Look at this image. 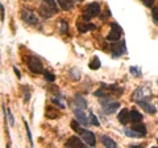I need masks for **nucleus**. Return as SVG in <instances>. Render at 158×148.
Wrapping results in <instances>:
<instances>
[{
	"label": "nucleus",
	"mask_w": 158,
	"mask_h": 148,
	"mask_svg": "<svg viewBox=\"0 0 158 148\" xmlns=\"http://www.w3.org/2000/svg\"><path fill=\"white\" fill-rule=\"evenodd\" d=\"M100 12H102V8H100V4H99V3L94 2V3L87 4L86 8L83 9V20H85V21L91 20L92 17L100 15Z\"/></svg>",
	"instance_id": "f257e3e1"
},
{
	"label": "nucleus",
	"mask_w": 158,
	"mask_h": 148,
	"mask_svg": "<svg viewBox=\"0 0 158 148\" xmlns=\"http://www.w3.org/2000/svg\"><path fill=\"white\" fill-rule=\"evenodd\" d=\"M27 65L29 67V70L34 74H38V73H42L44 72V65L41 60L36 56H29L28 60H27Z\"/></svg>",
	"instance_id": "f03ea898"
},
{
	"label": "nucleus",
	"mask_w": 158,
	"mask_h": 148,
	"mask_svg": "<svg viewBox=\"0 0 158 148\" xmlns=\"http://www.w3.org/2000/svg\"><path fill=\"white\" fill-rule=\"evenodd\" d=\"M20 16H21V20L25 24H28V25H37L38 24V19L36 16V13L31 11V9H27V8L21 9Z\"/></svg>",
	"instance_id": "7ed1b4c3"
},
{
	"label": "nucleus",
	"mask_w": 158,
	"mask_h": 148,
	"mask_svg": "<svg viewBox=\"0 0 158 148\" xmlns=\"http://www.w3.org/2000/svg\"><path fill=\"white\" fill-rule=\"evenodd\" d=\"M121 33H123V29L118 27L116 23H112L111 24V31L107 36V41L108 42H117L121 37Z\"/></svg>",
	"instance_id": "20e7f679"
},
{
	"label": "nucleus",
	"mask_w": 158,
	"mask_h": 148,
	"mask_svg": "<svg viewBox=\"0 0 158 148\" xmlns=\"http://www.w3.org/2000/svg\"><path fill=\"white\" fill-rule=\"evenodd\" d=\"M133 101H149L150 99V91L146 87H138L133 93Z\"/></svg>",
	"instance_id": "39448f33"
},
{
	"label": "nucleus",
	"mask_w": 158,
	"mask_h": 148,
	"mask_svg": "<svg viewBox=\"0 0 158 148\" xmlns=\"http://www.w3.org/2000/svg\"><path fill=\"white\" fill-rule=\"evenodd\" d=\"M78 134L81 135L82 139L86 141V144H88L90 147H94V146L96 144V139H95V135H94V132L88 131V130H85V128H81V130L78 131Z\"/></svg>",
	"instance_id": "423d86ee"
},
{
	"label": "nucleus",
	"mask_w": 158,
	"mask_h": 148,
	"mask_svg": "<svg viewBox=\"0 0 158 148\" xmlns=\"http://www.w3.org/2000/svg\"><path fill=\"white\" fill-rule=\"evenodd\" d=\"M74 114H75L77 119L79 123H82V124H91V116H90V112H85V108H75L74 110Z\"/></svg>",
	"instance_id": "0eeeda50"
},
{
	"label": "nucleus",
	"mask_w": 158,
	"mask_h": 148,
	"mask_svg": "<svg viewBox=\"0 0 158 148\" xmlns=\"http://www.w3.org/2000/svg\"><path fill=\"white\" fill-rule=\"evenodd\" d=\"M38 13L41 15L44 19H49V17H52L54 13H57V11H56V9H54L53 7L49 6L46 2H42V4H41V6H40V8H38Z\"/></svg>",
	"instance_id": "6e6552de"
},
{
	"label": "nucleus",
	"mask_w": 158,
	"mask_h": 148,
	"mask_svg": "<svg viewBox=\"0 0 158 148\" xmlns=\"http://www.w3.org/2000/svg\"><path fill=\"white\" fill-rule=\"evenodd\" d=\"M125 53H127V48H125V42L124 41L113 44V45H112V54L115 57H118V56L125 54Z\"/></svg>",
	"instance_id": "1a4fd4ad"
},
{
	"label": "nucleus",
	"mask_w": 158,
	"mask_h": 148,
	"mask_svg": "<svg viewBox=\"0 0 158 148\" xmlns=\"http://www.w3.org/2000/svg\"><path fill=\"white\" fill-rule=\"evenodd\" d=\"M117 119H118V122H120L121 124L127 126L128 123L131 122V111L128 110V108H123V110H121L120 112H118Z\"/></svg>",
	"instance_id": "9d476101"
},
{
	"label": "nucleus",
	"mask_w": 158,
	"mask_h": 148,
	"mask_svg": "<svg viewBox=\"0 0 158 148\" xmlns=\"http://www.w3.org/2000/svg\"><path fill=\"white\" fill-rule=\"evenodd\" d=\"M118 107H120V103L118 102H110V103L103 102L102 103V108L106 114H112V112H115Z\"/></svg>",
	"instance_id": "9b49d317"
},
{
	"label": "nucleus",
	"mask_w": 158,
	"mask_h": 148,
	"mask_svg": "<svg viewBox=\"0 0 158 148\" xmlns=\"http://www.w3.org/2000/svg\"><path fill=\"white\" fill-rule=\"evenodd\" d=\"M77 28H78V31L81 32V33H86L88 31H94V29H96V25H94V24L83 20V21L77 24Z\"/></svg>",
	"instance_id": "f8f14e48"
},
{
	"label": "nucleus",
	"mask_w": 158,
	"mask_h": 148,
	"mask_svg": "<svg viewBox=\"0 0 158 148\" xmlns=\"http://www.w3.org/2000/svg\"><path fill=\"white\" fill-rule=\"evenodd\" d=\"M66 147H73V148H85L86 144L83 143L81 139H79V136H71L70 139L66 141Z\"/></svg>",
	"instance_id": "ddd939ff"
},
{
	"label": "nucleus",
	"mask_w": 158,
	"mask_h": 148,
	"mask_svg": "<svg viewBox=\"0 0 158 148\" xmlns=\"http://www.w3.org/2000/svg\"><path fill=\"white\" fill-rule=\"evenodd\" d=\"M137 103H138V106H140L145 112H148V114L153 115V114H156V112H157V108L153 106L152 103L148 102V101H138Z\"/></svg>",
	"instance_id": "4468645a"
},
{
	"label": "nucleus",
	"mask_w": 158,
	"mask_h": 148,
	"mask_svg": "<svg viewBox=\"0 0 158 148\" xmlns=\"http://www.w3.org/2000/svg\"><path fill=\"white\" fill-rule=\"evenodd\" d=\"M57 3L63 11H70L74 7V0H57Z\"/></svg>",
	"instance_id": "2eb2a0df"
},
{
	"label": "nucleus",
	"mask_w": 158,
	"mask_h": 148,
	"mask_svg": "<svg viewBox=\"0 0 158 148\" xmlns=\"http://www.w3.org/2000/svg\"><path fill=\"white\" fill-rule=\"evenodd\" d=\"M100 140H102V143H103V146L107 147V148H116V147H117L116 141L112 140L111 137H108V136H106V135H102Z\"/></svg>",
	"instance_id": "dca6fc26"
},
{
	"label": "nucleus",
	"mask_w": 158,
	"mask_h": 148,
	"mask_svg": "<svg viewBox=\"0 0 158 148\" xmlns=\"http://www.w3.org/2000/svg\"><path fill=\"white\" fill-rule=\"evenodd\" d=\"M142 118H144V115H142L141 112H138L137 110L131 111V122L132 123H140L142 120Z\"/></svg>",
	"instance_id": "f3484780"
},
{
	"label": "nucleus",
	"mask_w": 158,
	"mask_h": 148,
	"mask_svg": "<svg viewBox=\"0 0 158 148\" xmlns=\"http://www.w3.org/2000/svg\"><path fill=\"white\" fill-rule=\"evenodd\" d=\"M132 130H135L136 132H138V134H140L142 137H144L145 135H146V127L144 126V124H140V123H136L135 126H132L131 127Z\"/></svg>",
	"instance_id": "a211bd4d"
},
{
	"label": "nucleus",
	"mask_w": 158,
	"mask_h": 148,
	"mask_svg": "<svg viewBox=\"0 0 158 148\" xmlns=\"http://www.w3.org/2000/svg\"><path fill=\"white\" fill-rule=\"evenodd\" d=\"M74 101H75L78 107H81V108H86L87 107V102H86V99L82 95L75 94V97H74Z\"/></svg>",
	"instance_id": "6ab92c4d"
},
{
	"label": "nucleus",
	"mask_w": 158,
	"mask_h": 148,
	"mask_svg": "<svg viewBox=\"0 0 158 148\" xmlns=\"http://www.w3.org/2000/svg\"><path fill=\"white\" fill-rule=\"evenodd\" d=\"M59 116V112L58 111H54L52 107L46 108V118H49V119H56V118Z\"/></svg>",
	"instance_id": "aec40b11"
},
{
	"label": "nucleus",
	"mask_w": 158,
	"mask_h": 148,
	"mask_svg": "<svg viewBox=\"0 0 158 148\" xmlns=\"http://www.w3.org/2000/svg\"><path fill=\"white\" fill-rule=\"evenodd\" d=\"M52 102L56 105L57 107H59V108H65L66 107V105L63 103V101L61 99V95H57V97H54L53 99H52Z\"/></svg>",
	"instance_id": "412c9836"
},
{
	"label": "nucleus",
	"mask_w": 158,
	"mask_h": 148,
	"mask_svg": "<svg viewBox=\"0 0 158 148\" xmlns=\"http://www.w3.org/2000/svg\"><path fill=\"white\" fill-rule=\"evenodd\" d=\"M100 60H99V57H94V60H92V62H90V69H92V70H98L99 67H100Z\"/></svg>",
	"instance_id": "4be33fe9"
},
{
	"label": "nucleus",
	"mask_w": 158,
	"mask_h": 148,
	"mask_svg": "<svg viewBox=\"0 0 158 148\" xmlns=\"http://www.w3.org/2000/svg\"><path fill=\"white\" fill-rule=\"evenodd\" d=\"M125 135L127 136H129V137H142L138 132H136L135 130H132V128H125Z\"/></svg>",
	"instance_id": "5701e85b"
},
{
	"label": "nucleus",
	"mask_w": 158,
	"mask_h": 148,
	"mask_svg": "<svg viewBox=\"0 0 158 148\" xmlns=\"http://www.w3.org/2000/svg\"><path fill=\"white\" fill-rule=\"evenodd\" d=\"M152 19L156 25H158V7H152Z\"/></svg>",
	"instance_id": "b1692460"
},
{
	"label": "nucleus",
	"mask_w": 158,
	"mask_h": 148,
	"mask_svg": "<svg viewBox=\"0 0 158 148\" xmlns=\"http://www.w3.org/2000/svg\"><path fill=\"white\" fill-rule=\"evenodd\" d=\"M59 24H61V27H59V31H61V33H63V34L67 33V31H69V25H67V23L65 21V19H62Z\"/></svg>",
	"instance_id": "393cba45"
},
{
	"label": "nucleus",
	"mask_w": 158,
	"mask_h": 148,
	"mask_svg": "<svg viewBox=\"0 0 158 148\" xmlns=\"http://www.w3.org/2000/svg\"><path fill=\"white\" fill-rule=\"evenodd\" d=\"M70 76H71L75 81L81 80V70H78V69H71V70H70Z\"/></svg>",
	"instance_id": "a878e982"
},
{
	"label": "nucleus",
	"mask_w": 158,
	"mask_h": 148,
	"mask_svg": "<svg viewBox=\"0 0 158 148\" xmlns=\"http://www.w3.org/2000/svg\"><path fill=\"white\" fill-rule=\"evenodd\" d=\"M44 77H45V80L48 82H54V81H56V76L52 74L50 72H44Z\"/></svg>",
	"instance_id": "bb28decb"
},
{
	"label": "nucleus",
	"mask_w": 158,
	"mask_h": 148,
	"mask_svg": "<svg viewBox=\"0 0 158 148\" xmlns=\"http://www.w3.org/2000/svg\"><path fill=\"white\" fill-rule=\"evenodd\" d=\"M129 72H131V73H132L135 77H141V72H140V69H138V67L132 66V67L129 69Z\"/></svg>",
	"instance_id": "cd10ccee"
},
{
	"label": "nucleus",
	"mask_w": 158,
	"mask_h": 148,
	"mask_svg": "<svg viewBox=\"0 0 158 148\" xmlns=\"http://www.w3.org/2000/svg\"><path fill=\"white\" fill-rule=\"evenodd\" d=\"M24 123H25V128H27V134H28V137H29V141H31V144L33 146V137H32V132L31 130H29V126H28V123L24 120Z\"/></svg>",
	"instance_id": "c85d7f7f"
},
{
	"label": "nucleus",
	"mask_w": 158,
	"mask_h": 148,
	"mask_svg": "<svg viewBox=\"0 0 158 148\" xmlns=\"http://www.w3.org/2000/svg\"><path fill=\"white\" fill-rule=\"evenodd\" d=\"M8 122H9V126L11 127H13L15 126V119H13V115H12V112H11V110H8Z\"/></svg>",
	"instance_id": "c756f323"
},
{
	"label": "nucleus",
	"mask_w": 158,
	"mask_h": 148,
	"mask_svg": "<svg viewBox=\"0 0 158 148\" xmlns=\"http://www.w3.org/2000/svg\"><path fill=\"white\" fill-rule=\"evenodd\" d=\"M90 116H91V124H94V126H99V120L96 119V116L92 114V111H90Z\"/></svg>",
	"instance_id": "7c9ffc66"
},
{
	"label": "nucleus",
	"mask_w": 158,
	"mask_h": 148,
	"mask_svg": "<svg viewBox=\"0 0 158 148\" xmlns=\"http://www.w3.org/2000/svg\"><path fill=\"white\" fill-rule=\"evenodd\" d=\"M71 127H73V130L77 131V132L81 130V127H79V123H78L77 120H73V122H71Z\"/></svg>",
	"instance_id": "2f4dec72"
},
{
	"label": "nucleus",
	"mask_w": 158,
	"mask_h": 148,
	"mask_svg": "<svg viewBox=\"0 0 158 148\" xmlns=\"http://www.w3.org/2000/svg\"><path fill=\"white\" fill-rule=\"evenodd\" d=\"M141 2L144 3L146 7H153V4H154V0H141Z\"/></svg>",
	"instance_id": "473e14b6"
},
{
	"label": "nucleus",
	"mask_w": 158,
	"mask_h": 148,
	"mask_svg": "<svg viewBox=\"0 0 158 148\" xmlns=\"http://www.w3.org/2000/svg\"><path fill=\"white\" fill-rule=\"evenodd\" d=\"M29 98H31V93H29V90L27 89V90H25V94H24V101L28 102V101H29Z\"/></svg>",
	"instance_id": "72a5a7b5"
},
{
	"label": "nucleus",
	"mask_w": 158,
	"mask_h": 148,
	"mask_svg": "<svg viewBox=\"0 0 158 148\" xmlns=\"http://www.w3.org/2000/svg\"><path fill=\"white\" fill-rule=\"evenodd\" d=\"M0 12H2V21H4V20H6V17H4V6H3V4L0 6Z\"/></svg>",
	"instance_id": "f704fd0d"
},
{
	"label": "nucleus",
	"mask_w": 158,
	"mask_h": 148,
	"mask_svg": "<svg viewBox=\"0 0 158 148\" xmlns=\"http://www.w3.org/2000/svg\"><path fill=\"white\" fill-rule=\"evenodd\" d=\"M13 72H15V73H16V76H17V78H21V74H20V72L17 70V69H16V67H13Z\"/></svg>",
	"instance_id": "c9c22d12"
},
{
	"label": "nucleus",
	"mask_w": 158,
	"mask_h": 148,
	"mask_svg": "<svg viewBox=\"0 0 158 148\" xmlns=\"http://www.w3.org/2000/svg\"><path fill=\"white\" fill-rule=\"evenodd\" d=\"M157 141H158V140H157Z\"/></svg>",
	"instance_id": "e433bc0d"
}]
</instances>
